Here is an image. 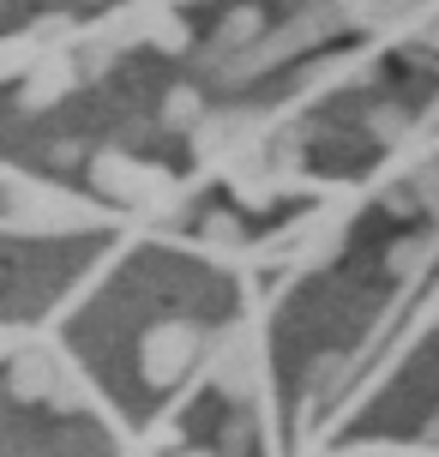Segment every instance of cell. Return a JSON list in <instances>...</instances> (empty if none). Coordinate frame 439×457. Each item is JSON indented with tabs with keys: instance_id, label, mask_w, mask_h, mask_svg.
Segmentation results:
<instances>
[{
	"instance_id": "1",
	"label": "cell",
	"mask_w": 439,
	"mask_h": 457,
	"mask_svg": "<svg viewBox=\"0 0 439 457\" xmlns=\"http://www.w3.org/2000/svg\"><path fill=\"white\" fill-rule=\"evenodd\" d=\"M337 19L361 37H379L392 48H416L439 61V0H331Z\"/></svg>"
},
{
	"instance_id": "2",
	"label": "cell",
	"mask_w": 439,
	"mask_h": 457,
	"mask_svg": "<svg viewBox=\"0 0 439 457\" xmlns=\"http://www.w3.org/2000/svg\"><path fill=\"white\" fill-rule=\"evenodd\" d=\"M319 457H439V445H421V439H397V434H361V439H344Z\"/></svg>"
}]
</instances>
